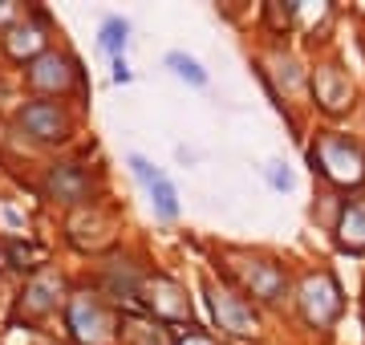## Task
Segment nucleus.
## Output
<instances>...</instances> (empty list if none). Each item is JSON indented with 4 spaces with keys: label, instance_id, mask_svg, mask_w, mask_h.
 Returning a JSON list of instances; mask_svg holds the SVG:
<instances>
[{
    "label": "nucleus",
    "instance_id": "obj_14",
    "mask_svg": "<svg viewBox=\"0 0 365 345\" xmlns=\"http://www.w3.org/2000/svg\"><path fill=\"white\" fill-rule=\"evenodd\" d=\"M182 292L170 284V280H155V297H150V309L163 313V317H191L187 301H179Z\"/></svg>",
    "mask_w": 365,
    "mask_h": 345
},
{
    "label": "nucleus",
    "instance_id": "obj_13",
    "mask_svg": "<svg viewBox=\"0 0 365 345\" xmlns=\"http://www.w3.org/2000/svg\"><path fill=\"white\" fill-rule=\"evenodd\" d=\"M167 69H170L179 81L195 86V90H203V86H207V69L199 66L191 53H182V49H170V53H167Z\"/></svg>",
    "mask_w": 365,
    "mask_h": 345
},
{
    "label": "nucleus",
    "instance_id": "obj_12",
    "mask_svg": "<svg viewBox=\"0 0 365 345\" xmlns=\"http://www.w3.org/2000/svg\"><path fill=\"white\" fill-rule=\"evenodd\" d=\"M146 195H150V207H155V215L163 224H170L179 215V191H175V183H170L167 175H158L155 183L146 187Z\"/></svg>",
    "mask_w": 365,
    "mask_h": 345
},
{
    "label": "nucleus",
    "instance_id": "obj_11",
    "mask_svg": "<svg viewBox=\"0 0 365 345\" xmlns=\"http://www.w3.org/2000/svg\"><path fill=\"white\" fill-rule=\"evenodd\" d=\"M4 49L16 57V61H33L37 53H45V33L37 25H13L9 29V37H4Z\"/></svg>",
    "mask_w": 365,
    "mask_h": 345
},
{
    "label": "nucleus",
    "instance_id": "obj_6",
    "mask_svg": "<svg viewBox=\"0 0 365 345\" xmlns=\"http://www.w3.org/2000/svg\"><path fill=\"white\" fill-rule=\"evenodd\" d=\"M232 272L244 280V289H248L252 297H260V301H280L284 289H288L284 272L276 264H268V260H235Z\"/></svg>",
    "mask_w": 365,
    "mask_h": 345
},
{
    "label": "nucleus",
    "instance_id": "obj_16",
    "mask_svg": "<svg viewBox=\"0 0 365 345\" xmlns=\"http://www.w3.org/2000/svg\"><path fill=\"white\" fill-rule=\"evenodd\" d=\"M98 45H102L110 57H122L126 45H130V21H126V16H106L102 21V41H98Z\"/></svg>",
    "mask_w": 365,
    "mask_h": 345
},
{
    "label": "nucleus",
    "instance_id": "obj_7",
    "mask_svg": "<svg viewBox=\"0 0 365 345\" xmlns=\"http://www.w3.org/2000/svg\"><path fill=\"white\" fill-rule=\"evenodd\" d=\"M21 122H25V130L33 138H41V143H61V138H69V118L57 102H29L21 110Z\"/></svg>",
    "mask_w": 365,
    "mask_h": 345
},
{
    "label": "nucleus",
    "instance_id": "obj_2",
    "mask_svg": "<svg viewBox=\"0 0 365 345\" xmlns=\"http://www.w3.org/2000/svg\"><path fill=\"white\" fill-rule=\"evenodd\" d=\"M66 321H69V329H73V337H78L81 345H110V337H114V321H110L106 305L93 292H73V297H69Z\"/></svg>",
    "mask_w": 365,
    "mask_h": 345
},
{
    "label": "nucleus",
    "instance_id": "obj_22",
    "mask_svg": "<svg viewBox=\"0 0 365 345\" xmlns=\"http://www.w3.org/2000/svg\"><path fill=\"white\" fill-rule=\"evenodd\" d=\"M13 16H16V9H13V4H9V0H0V25H9Z\"/></svg>",
    "mask_w": 365,
    "mask_h": 345
},
{
    "label": "nucleus",
    "instance_id": "obj_17",
    "mask_svg": "<svg viewBox=\"0 0 365 345\" xmlns=\"http://www.w3.org/2000/svg\"><path fill=\"white\" fill-rule=\"evenodd\" d=\"M126 167H130V175H134V179H138L143 187H150V183L158 179V175H163V171L155 167V163H150V159H143L138 150H130V155H126Z\"/></svg>",
    "mask_w": 365,
    "mask_h": 345
},
{
    "label": "nucleus",
    "instance_id": "obj_20",
    "mask_svg": "<svg viewBox=\"0 0 365 345\" xmlns=\"http://www.w3.org/2000/svg\"><path fill=\"white\" fill-rule=\"evenodd\" d=\"M110 78H114V86H126V81L134 78L130 66H126V57H114V73H110Z\"/></svg>",
    "mask_w": 365,
    "mask_h": 345
},
{
    "label": "nucleus",
    "instance_id": "obj_19",
    "mask_svg": "<svg viewBox=\"0 0 365 345\" xmlns=\"http://www.w3.org/2000/svg\"><path fill=\"white\" fill-rule=\"evenodd\" d=\"M264 175H268V183H272L276 191H292V183H297L284 163H268V167H264Z\"/></svg>",
    "mask_w": 365,
    "mask_h": 345
},
{
    "label": "nucleus",
    "instance_id": "obj_15",
    "mask_svg": "<svg viewBox=\"0 0 365 345\" xmlns=\"http://www.w3.org/2000/svg\"><path fill=\"white\" fill-rule=\"evenodd\" d=\"M53 292H61V277H53V272L37 277L25 289V309L29 313H45V309H53Z\"/></svg>",
    "mask_w": 365,
    "mask_h": 345
},
{
    "label": "nucleus",
    "instance_id": "obj_5",
    "mask_svg": "<svg viewBox=\"0 0 365 345\" xmlns=\"http://www.w3.org/2000/svg\"><path fill=\"white\" fill-rule=\"evenodd\" d=\"M25 78H29V86L33 90H41V93H61V90H69L73 86V61H69L66 53H57V49H45V53H37L33 61L25 66Z\"/></svg>",
    "mask_w": 365,
    "mask_h": 345
},
{
    "label": "nucleus",
    "instance_id": "obj_21",
    "mask_svg": "<svg viewBox=\"0 0 365 345\" xmlns=\"http://www.w3.org/2000/svg\"><path fill=\"white\" fill-rule=\"evenodd\" d=\"M175 345H215V341H211L207 333H199V329H187V333H182V337H179Z\"/></svg>",
    "mask_w": 365,
    "mask_h": 345
},
{
    "label": "nucleus",
    "instance_id": "obj_1",
    "mask_svg": "<svg viewBox=\"0 0 365 345\" xmlns=\"http://www.w3.org/2000/svg\"><path fill=\"white\" fill-rule=\"evenodd\" d=\"M309 159L321 175H329L333 183L341 187H357L365 179V155L361 146L345 138V134H325V138H317L313 150H309Z\"/></svg>",
    "mask_w": 365,
    "mask_h": 345
},
{
    "label": "nucleus",
    "instance_id": "obj_3",
    "mask_svg": "<svg viewBox=\"0 0 365 345\" xmlns=\"http://www.w3.org/2000/svg\"><path fill=\"white\" fill-rule=\"evenodd\" d=\"M297 301H300L304 321L317 325V329H325V325H333L337 313H341V284L329 277V272H313V277H304Z\"/></svg>",
    "mask_w": 365,
    "mask_h": 345
},
{
    "label": "nucleus",
    "instance_id": "obj_4",
    "mask_svg": "<svg viewBox=\"0 0 365 345\" xmlns=\"http://www.w3.org/2000/svg\"><path fill=\"white\" fill-rule=\"evenodd\" d=\"M207 305H211V317L220 321V329L235 333V337H252V333L260 329V321H256V309L244 301V297H235L232 289H207Z\"/></svg>",
    "mask_w": 365,
    "mask_h": 345
},
{
    "label": "nucleus",
    "instance_id": "obj_10",
    "mask_svg": "<svg viewBox=\"0 0 365 345\" xmlns=\"http://www.w3.org/2000/svg\"><path fill=\"white\" fill-rule=\"evenodd\" d=\"M337 244L345 252H365V200H353V203L341 207Z\"/></svg>",
    "mask_w": 365,
    "mask_h": 345
},
{
    "label": "nucleus",
    "instance_id": "obj_18",
    "mask_svg": "<svg viewBox=\"0 0 365 345\" xmlns=\"http://www.w3.org/2000/svg\"><path fill=\"white\" fill-rule=\"evenodd\" d=\"M9 264L29 272V268H37V252H33L29 244H21V240H13V244H9Z\"/></svg>",
    "mask_w": 365,
    "mask_h": 345
},
{
    "label": "nucleus",
    "instance_id": "obj_8",
    "mask_svg": "<svg viewBox=\"0 0 365 345\" xmlns=\"http://www.w3.org/2000/svg\"><path fill=\"white\" fill-rule=\"evenodd\" d=\"M45 191H49L53 200H61V203H81L86 191H90V175L81 171L78 163H57V167H49Z\"/></svg>",
    "mask_w": 365,
    "mask_h": 345
},
{
    "label": "nucleus",
    "instance_id": "obj_9",
    "mask_svg": "<svg viewBox=\"0 0 365 345\" xmlns=\"http://www.w3.org/2000/svg\"><path fill=\"white\" fill-rule=\"evenodd\" d=\"M313 93H317V102L325 110H345L349 106V98H353V90H349V78L341 73L337 66H321L313 73Z\"/></svg>",
    "mask_w": 365,
    "mask_h": 345
}]
</instances>
